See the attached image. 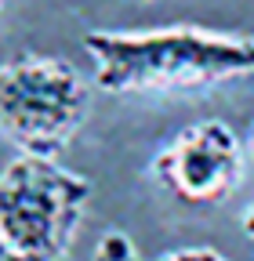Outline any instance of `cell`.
I'll return each instance as SVG.
<instances>
[{"label": "cell", "instance_id": "obj_4", "mask_svg": "<svg viewBox=\"0 0 254 261\" xmlns=\"http://www.w3.org/2000/svg\"><path fill=\"white\" fill-rule=\"evenodd\" d=\"M153 178L189 207L218 203L243 178V145L225 120H200L153 156Z\"/></svg>", "mask_w": 254, "mask_h": 261}, {"label": "cell", "instance_id": "obj_3", "mask_svg": "<svg viewBox=\"0 0 254 261\" xmlns=\"http://www.w3.org/2000/svg\"><path fill=\"white\" fill-rule=\"evenodd\" d=\"M87 109V84L66 58L18 55L0 73V127L22 152H62L84 127Z\"/></svg>", "mask_w": 254, "mask_h": 261}, {"label": "cell", "instance_id": "obj_7", "mask_svg": "<svg viewBox=\"0 0 254 261\" xmlns=\"http://www.w3.org/2000/svg\"><path fill=\"white\" fill-rule=\"evenodd\" d=\"M240 225H243V232H247V236L254 240V203H250V207L243 211V221H240Z\"/></svg>", "mask_w": 254, "mask_h": 261}, {"label": "cell", "instance_id": "obj_2", "mask_svg": "<svg viewBox=\"0 0 254 261\" xmlns=\"http://www.w3.org/2000/svg\"><path fill=\"white\" fill-rule=\"evenodd\" d=\"M91 200V181L51 156L22 152L0 178V254L15 261L66 257Z\"/></svg>", "mask_w": 254, "mask_h": 261}, {"label": "cell", "instance_id": "obj_6", "mask_svg": "<svg viewBox=\"0 0 254 261\" xmlns=\"http://www.w3.org/2000/svg\"><path fill=\"white\" fill-rule=\"evenodd\" d=\"M164 257L167 261H185V257H221V250H214V247H174V250H164Z\"/></svg>", "mask_w": 254, "mask_h": 261}, {"label": "cell", "instance_id": "obj_1", "mask_svg": "<svg viewBox=\"0 0 254 261\" xmlns=\"http://www.w3.org/2000/svg\"><path fill=\"white\" fill-rule=\"evenodd\" d=\"M84 47L94 62V84L113 94L193 91L254 76V37L204 25L94 29Z\"/></svg>", "mask_w": 254, "mask_h": 261}, {"label": "cell", "instance_id": "obj_8", "mask_svg": "<svg viewBox=\"0 0 254 261\" xmlns=\"http://www.w3.org/2000/svg\"><path fill=\"white\" fill-rule=\"evenodd\" d=\"M247 152H250V160H254V123H250V138H247Z\"/></svg>", "mask_w": 254, "mask_h": 261}, {"label": "cell", "instance_id": "obj_5", "mask_svg": "<svg viewBox=\"0 0 254 261\" xmlns=\"http://www.w3.org/2000/svg\"><path fill=\"white\" fill-rule=\"evenodd\" d=\"M94 257H98V261H131V257H138V250H135L131 240H127V232L109 228V232L94 243Z\"/></svg>", "mask_w": 254, "mask_h": 261}]
</instances>
